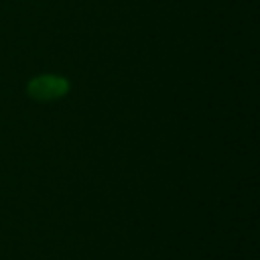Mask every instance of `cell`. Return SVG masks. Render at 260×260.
<instances>
[{
    "label": "cell",
    "instance_id": "cell-1",
    "mask_svg": "<svg viewBox=\"0 0 260 260\" xmlns=\"http://www.w3.org/2000/svg\"><path fill=\"white\" fill-rule=\"evenodd\" d=\"M67 91V81L57 75H41L28 83V93L37 100H55Z\"/></svg>",
    "mask_w": 260,
    "mask_h": 260
}]
</instances>
